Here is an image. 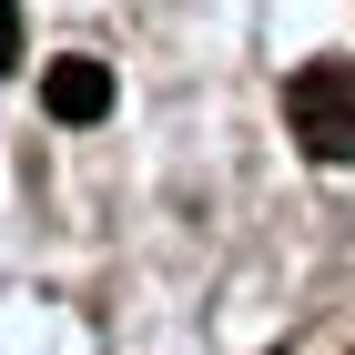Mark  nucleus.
Here are the masks:
<instances>
[{
  "mask_svg": "<svg viewBox=\"0 0 355 355\" xmlns=\"http://www.w3.org/2000/svg\"><path fill=\"white\" fill-rule=\"evenodd\" d=\"M284 122L315 163H355V61H304L284 82Z\"/></svg>",
  "mask_w": 355,
  "mask_h": 355,
  "instance_id": "obj_1",
  "label": "nucleus"
},
{
  "mask_svg": "<svg viewBox=\"0 0 355 355\" xmlns=\"http://www.w3.org/2000/svg\"><path fill=\"white\" fill-rule=\"evenodd\" d=\"M41 102H51V122H102V112H112V71L71 51V61L41 71Z\"/></svg>",
  "mask_w": 355,
  "mask_h": 355,
  "instance_id": "obj_2",
  "label": "nucleus"
},
{
  "mask_svg": "<svg viewBox=\"0 0 355 355\" xmlns=\"http://www.w3.org/2000/svg\"><path fill=\"white\" fill-rule=\"evenodd\" d=\"M0 71H21V0H0Z\"/></svg>",
  "mask_w": 355,
  "mask_h": 355,
  "instance_id": "obj_3",
  "label": "nucleus"
}]
</instances>
